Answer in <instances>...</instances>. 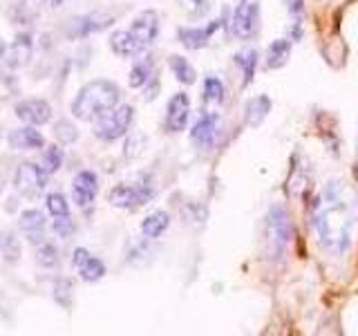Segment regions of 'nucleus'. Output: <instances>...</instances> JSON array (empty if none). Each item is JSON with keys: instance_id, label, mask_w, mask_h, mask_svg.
Here are the masks:
<instances>
[{"instance_id": "1", "label": "nucleus", "mask_w": 358, "mask_h": 336, "mask_svg": "<svg viewBox=\"0 0 358 336\" xmlns=\"http://www.w3.org/2000/svg\"><path fill=\"white\" fill-rule=\"evenodd\" d=\"M311 224L327 253L343 255L350 251L356 229V195L352 186L343 179L324 184L311 204Z\"/></svg>"}, {"instance_id": "2", "label": "nucleus", "mask_w": 358, "mask_h": 336, "mask_svg": "<svg viewBox=\"0 0 358 336\" xmlns=\"http://www.w3.org/2000/svg\"><path fill=\"white\" fill-rule=\"evenodd\" d=\"M119 99H121V90L115 81L96 78V81H90L78 90L72 104V115L78 121H96L112 108H117Z\"/></svg>"}, {"instance_id": "3", "label": "nucleus", "mask_w": 358, "mask_h": 336, "mask_svg": "<svg viewBox=\"0 0 358 336\" xmlns=\"http://www.w3.org/2000/svg\"><path fill=\"white\" fill-rule=\"evenodd\" d=\"M294 227H291L289 213L285 206H271L264 218V246L268 258H282L289 249Z\"/></svg>"}, {"instance_id": "4", "label": "nucleus", "mask_w": 358, "mask_h": 336, "mask_svg": "<svg viewBox=\"0 0 358 336\" xmlns=\"http://www.w3.org/2000/svg\"><path fill=\"white\" fill-rule=\"evenodd\" d=\"M155 197V184L150 177H143L137 184H117L108 193V202L112 206L123 211H137L145 206Z\"/></svg>"}, {"instance_id": "5", "label": "nucleus", "mask_w": 358, "mask_h": 336, "mask_svg": "<svg viewBox=\"0 0 358 336\" xmlns=\"http://www.w3.org/2000/svg\"><path fill=\"white\" fill-rule=\"evenodd\" d=\"M134 119V108L132 106H117L110 112H106L103 117H99L94 123V134L101 141H117L121 137H126Z\"/></svg>"}, {"instance_id": "6", "label": "nucleus", "mask_w": 358, "mask_h": 336, "mask_svg": "<svg viewBox=\"0 0 358 336\" xmlns=\"http://www.w3.org/2000/svg\"><path fill=\"white\" fill-rule=\"evenodd\" d=\"M260 27V0H240L231 18L233 36L249 41Z\"/></svg>"}, {"instance_id": "7", "label": "nucleus", "mask_w": 358, "mask_h": 336, "mask_svg": "<svg viewBox=\"0 0 358 336\" xmlns=\"http://www.w3.org/2000/svg\"><path fill=\"white\" fill-rule=\"evenodd\" d=\"M48 171H45L43 166L38 164H31V162H25L18 166V171L14 175V186L20 195L25 197H36L41 195L45 186H48Z\"/></svg>"}, {"instance_id": "8", "label": "nucleus", "mask_w": 358, "mask_h": 336, "mask_svg": "<svg viewBox=\"0 0 358 336\" xmlns=\"http://www.w3.org/2000/svg\"><path fill=\"white\" fill-rule=\"evenodd\" d=\"M220 134V115L217 112H204L195 123L193 130H190V141H193L197 148H210L215 144Z\"/></svg>"}, {"instance_id": "9", "label": "nucleus", "mask_w": 358, "mask_h": 336, "mask_svg": "<svg viewBox=\"0 0 358 336\" xmlns=\"http://www.w3.org/2000/svg\"><path fill=\"white\" fill-rule=\"evenodd\" d=\"M190 117V99L186 92H177L168 99L166 106V130L168 132H182Z\"/></svg>"}, {"instance_id": "10", "label": "nucleus", "mask_w": 358, "mask_h": 336, "mask_svg": "<svg viewBox=\"0 0 358 336\" xmlns=\"http://www.w3.org/2000/svg\"><path fill=\"white\" fill-rule=\"evenodd\" d=\"M130 34L143 45V48L152 45L155 38L159 36V16H157V11H152V9L141 11V14L132 20Z\"/></svg>"}, {"instance_id": "11", "label": "nucleus", "mask_w": 358, "mask_h": 336, "mask_svg": "<svg viewBox=\"0 0 358 336\" xmlns=\"http://www.w3.org/2000/svg\"><path fill=\"white\" fill-rule=\"evenodd\" d=\"M99 193V177L96 173L92 171H81V173H76L74 177V182H72V197L76 202V206H90L94 202Z\"/></svg>"}, {"instance_id": "12", "label": "nucleus", "mask_w": 358, "mask_h": 336, "mask_svg": "<svg viewBox=\"0 0 358 336\" xmlns=\"http://www.w3.org/2000/svg\"><path fill=\"white\" fill-rule=\"evenodd\" d=\"M16 117L27 126H43L52 119V108L43 99H27L16 106Z\"/></svg>"}, {"instance_id": "13", "label": "nucleus", "mask_w": 358, "mask_h": 336, "mask_svg": "<svg viewBox=\"0 0 358 336\" xmlns=\"http://www.w3.org/2000/svg\"><path fill=\"white\" fill-rule=\"evenodd\" d=\"M222 27V20H210L206 27H179L177 38L188 50H201L208 45V38Z\"/></svg>"}, {"instance_id": "14", "label": "nucleus", "mask_w": 358, "mask_h": 336, "mask_svg": "<svg viewBox=\"0 0 358 336\" xmlns=\"http://www.w3.org/2000/svg\"><path fill=\"white\" fill-rule=\"evenodd\" d=\"M112 22H115V16L101 14V11H94V14H87V16H81V18H74L72 20V36L85 38V36H90V34L108 29Z\"/></svg>"}, {"instance_id": "15", "label": "nucleus", "mask_w": 358, "mask_h": 336, "mask_svg": "<svg viewBox=\"0 0 358 336\" xmlns=\"http://www.w3.org/2000/svg\"><path fill=\"white\" fill-rule=\"evenodd\" d=\"M110 50L121 59H132V56H139L145 48L132 36L130 29H117L110 36Z\"/></svg>"}, {"instance_id": "16", "label": "nucleus", "mask_w": 358, "mask_h": 336, "mask_svg": "<svg viewBox=\"0 0 358 336\" xmlns=\"http://www.w3.org/2000/svg\"><path fill=\"white\" fill-rule=\"evenodd\" d=\"M31 54H34V43L27 34H20V36L7 48V63L9 67L14 70H20L31 61Z\"/></svg>"}, {"instance_id": "17", "label": "nucleus", "mask_w": 358, "mask_h": 336, "mask_svg": "<svg viewBox=\"0 0 358 336\" xmlns=\"http://www.w3.org/2000/svg\"><path fill=\"white\" fill-rule=\"evenodd\" d=\"M9 146L14 150H34V148H43L45 139H43V134L36 130V126H27V128L11 130Z\"/></svg>"}, {"instance_id": "18", "label": "nucleus", "mask_w": 358, "mask_h": 336, "mask_svg": "<svg viewBox=\"0 0 358 336\" xmlns=\"http://www.w3.org/2000/svg\"><path fill=\"white\" fill-rule=\"evenodd\" d=\"M271 112V99L266 94H257L253 99L246 101V108H244V121L249 128L260 126V123L266 119V115Z\"/></svg>"}, {"instance_id": "19", "label": "nucleus", "mask_w": 358, "mask_h": 336, "mask_svg": "<svg viewBox=\"0 0 358 336\" xmlns=\"http://www.w3.org/2000/svg\"><path fill=\"white\" fill-rule=\"evenodd\" d=\"M168 227H171V216H168L166 211H155L141 222V233H143V238L155 240V238H159L162 233H166Z\"/></svg>"}, {"instance_id": "20", "label": "nucleus", "mask_w": 358, "mask_h": 336, "mask_svg": "<svg viewBox=\"0 0 358 336\" xmlns=\"http://www.w3.org/2000/svg\"><path fill=\"white\" fill-rule=\"evenodd\" d=\"M289 56H291V41L278 38L266 50V67L268 70H280V67L287 65Z\"/></svg>"}, {"instance_id": "21", "label": "nucleus", "mask_w": 358, "mask_h": 336, "mask_svg": "<svg viewBox=\"0 0 358 336\" xmlns=\"http://www.w3.org/2000/svg\"><path fill=\"white\" fill-rule=\"evenodd\" d=\"M168 65H171V70L175 74V78L179 83H184V85H193L197 81V72H195V67L190 65L184 56H179V54H173L171 59H168Z\"/></svg>"}, {"instance_id": "22", "label": "nucleus", "mask_w": 358, "mask_h": 336, "mask_svg": "<svg viewBox=\"0 0 358 336\" xmlns=\"http://www.w3.org/2000/svg\"><path fill=\"white\" fill-rule=\"evenodd\" d=\"M76 272L81 274V278L85 280V283H96V280H101L106 276V265H103V260H99V258H94L92 253H90L81 262V267H76Z\"/></svg>"}, {"instance_id": "23", "label": "nucleus", "mask_w": 358, "mask_h": 336, "mask_svg": "<svg viewBox=\"0 0 358 336\" xmlns=\"http://www.w3.org/2000/svg\"><path fill=\"white\" fill-rule=\"evenodd\" d=\"M152 76H155L152 74V61L143 59V61H137V63L132 65L128 83H130V88H143V85H148V81H150Z\"/></svg>"}, {"instance_id": "24", "label": "nucleus", "mask_w": 358, "mask_h": 336, "mask_svg": "<svg viewBox=\"0 0 358 336\" xmlns=\"http://www.w3.org/2000/svg\"><path fill=\"white\" fill-rule=\"evenodd\" d=\"M235 65H240V70L244 74V85H249L255 76V67H257V52L255 50H242L235 54Z\"/></svg>"}, {"instance_id": "25", "label": "nucleus", "mask_w": 358, "mask_h": 336, "mask_svg": "<svg viewBox=\"0 0 358 336\" xmlns=\"http://www.w3.org/2000/svg\"><path fill=\"white\" fill-rule=\"evenodd\" d=\"M18 224L20 229L29 233V235H36L45 229V216L36 209H29V211H22L20 218H18Z\"/></svg>"}, {"instance_id": "26", "label": "nucleus", "mask_w": 358, "mask_h": 336, "mask_svg": "<svg viewBox=\"0 0 358 336\" xmlns=\"http://www.w3.org/2000/svg\"><path fill=\"white\" fill-rule=\"evenodd\" d=\"M45 206H48V213L52 218H67L70 216V204H67L65 195H61V193H50Z\"/></svg>"}, {"instance_id": "27", "label": "nucleus", "mask_w": 358, "mask_h": 336, "mask_svg": "<svg viewBox=\"0 0 358 336\" xmlns=\"http://www.w3.org/2000/svg\"><path fill=\"white\" fill-rule=\"evenodd\" d=\"M224 83L220 76H206L204 78V99L206 101H215V104H222L224 101Z\"/></svg>"}, {"instance_id": "28", "label": "nucleus", "mask_w": 358, "mask_h": 336, "mask_svg": "<svg viewBox=\"0 0 358 336\" xmlns=\"http://www.w3.org/2000/svg\"><path fill=\"white\" fill-rule=\"evenodd\" d=\"M61 166H63V148L61 146H50L43 155V168L50 175H54Z\"/></svg>"}, {"instance_id": "29", "label": "nucleus", "mask_w": 358, "mask_h": 336, "mask_svg": "<svg viewBox=\"0 0 358 336\" xmlns=\"http://www.w3.org/2000/svg\"><path fill=\"white\" fill-rule=\"evenodd\" d=\"M36 260L41 267H54L59 262V249L52 242H41L38 251H36Z\"/></svg>"}, {"instance_id": "30", "label": "nucleus", "mask_w": 358, "mask_h": 336, "mask_svg": "<svg viewBox=\"0 0 358 336\" xmlns=\"http://www.w3.org/2000/svg\"><path fill=\"white\" fill-rule=\"evenodd\" d=\"M54 137L59 139L61 144H72V141L78 139V130L72 126L70 121H65V119H63V121H59V123L54 126Z\"/></svg>"}, {"instance_id": "31", "label": "nucleus", "mask_w": 358, "mask_h": 336, "mask_svg": "<svg viewBox=\"0 0 358 336\" xmlns=\"http://www.w3.org/2000/svg\"><path fill=\"white\" fill-rule=\"evenodd\" d=\"M143 146H145V139L141 137V134H132V137L126 141V148H123V155L130 157V160H134V157H139L143 153Z\"/></svg>"}, {"instance_id": "32", "label": "nucleus", "mask_w": 358, "mask_h": 336, "mask_svg": "<svg viewBox=\"0 0 358 336\" xmlns=\"http://www.w3.org/2000/svg\"><path fill=\"white\" fill-rule=\"evenodd\" d=\"M63 296H72V283H70V280H59V283L54 285V298L65 307V298ZM67 300H70V298H67Z\"/></svg>"}, {"instance_id": "33", "label": "nucleus", "mask_w": 358, "mask_h": 336, "mask_svg": "<svg viewBox=\"0 0 358 336\" xmlns=\"http://www.w3.org/2000/svg\"><path fill=\"white\" fill-rule=\"evenodd\" d=\"M54 231L61 235V238H65V235H70L74 231V222L70 220V216L67 218H54Z\"/></svg>"}, {"instance_id": "34", "label": "nucleus", "mask_w": 358, "mask_h": 336, "mask_svg": "<svg viewBox=\"0 0 358 336\" xmlns=\"http://www.w3.org/2000/svg\"><path fill=\"white\" fill-rule=\"evenodd\" d=\"M289 11L294 16H298L300 11H302V0H289Z\"/></svg>"}, {"instance_id": "35", "label": "nucleus", "mask_w": 358, "mask_h": 336, "mask_svg": "<svg viewBox=\"0 0 358 336\" xmlns=\"http://www.w3.org/2000/svg\"><path fill=\"white\" fill-rule=\"evenodd\" d=\"M48 3H50L52 7H61V5H63V0H48Z\"/></svg>"}, {"instance_id": "36", "label": "nucleus", "mask_w": 358, "mask_h": 336, "mask_svg": "<svg viewBox=\"0 0 358 336\" xmlns=\"http://www.w3.org/2000/svg\"><path fill=\"white\" fill-rule=\"evenodd\" d=\"M193 3H195V7H197V9H199V7H201V5H204V0H193Z\"/></svg>"}]
</instances>
